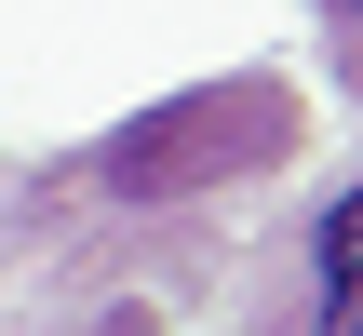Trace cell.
Masks as SVG:
<instances>
[{
    "mask_svg": "<svg viewBox=\"0 0 363 336\" xmlns=\"http://www.w3.org/2000/svg\"><path fill=\"white\" fill-rule=\"evenodd\" d=\"M310 269H323V336H363V189L337 202V215H323Z\"/></svg>",
    "mask_w": 363,
    "mask_h": 336,
    "instance_id": "6da1fadb",
    "label": "cell"
}]
</instances>
